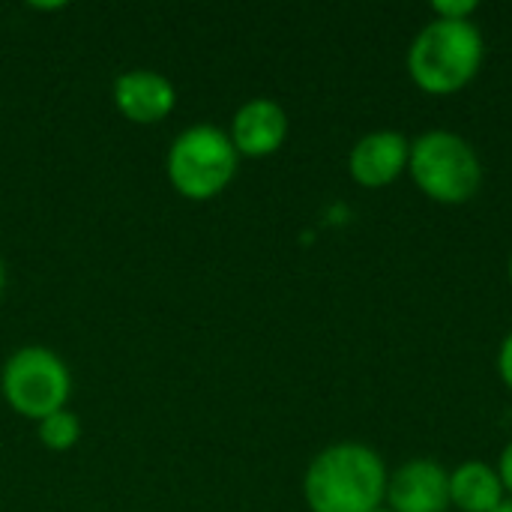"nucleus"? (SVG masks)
<instances>
[{
  "label": "nucleus",
  "mask_w": 512,
  "mask_h": 512,
  "mask_svg": "<svg viewBox=\"0 0 512 512\" xmlns=\"http://www.w3.org/2000/svg\"><path fill=\"white\" fill-rule=\"evenodd\" d=\"M411 138L399 129H372L348 150V174L363 189H387L408 174Z\"/></svg>",
  "instance_id": "423d86ee"
},
{
  "label": "nucleus",
  "mask_w": 512,
  "mask_h": 512,
  "mask_svg": "<svg viewBox=\"0 0 512 512\" xmlns=\"http://www.w3.org/2000/svg\"><path fill=\"white\" fill-rule=\"evenodd\" d=\"M486 63V36L480 24L429 18L411 39L405 54L408 78L426 96H456Z\"/></svg>",
  "instance_id": "f03ea898"
},
{
  "label": "nucleus",
  "mask_w": 512,
  "mask_h": 512,
  "mask_svg": "<svg viewBox=\"0 0 512 512\" xmlns=\"http://www.w3.org/2000/svg\"><path fill=\"white\" fill-rule=\"evenodd\" d=\"M0 396L18 417L39 423L69 405L72 372L57 351L45 345H24L0 366Z\"/></svg>",
  "instance_id": "39448f33"
},
{
  "label": "nucleus",
  "mask_w": 512,
  "mask_h": 512,
  "mask_svg": "<svg viewBox=\"0 0 512 512\" xmlns=\"http://www.w3.org/2000/svg\"><path fill=\"white\" fill-rule=\"evenodd\" d=\"M495 468H498V477H501V483L507 489V498H512V441H507V447L501 450Z\"/></svg>",
  "instance_id": "4468645a"
},
{
  "label": "nucleus",
  "mask_w": 512,
  "mask_h": 512,
  "mask_svg": "<svg viewBox=\"0 0 512 512\" xmlns=\"http://www.w3.org/2000/svg\"><path fill=\"white\" fill-rule=\"evenodd\" d=\"M498 375H501L504 387L512 393V330L504 336V342L498 348Z\"/></svg>",
  "instance_id": "ddd939ff"
},
{
  "label": "nucleus",
  "mask_w": 512,
  "mask_h": 512,
  "mask_svg": "<svg viewBox=\"0 0 512 512\" xmlns=\"http://www.w3.org/2000/svg\"><path fill=\"white\" fill-rule=\"evenodd\" d=\"M288 132H291L288 111L270 96L246 99L234 111L231 126H228V138L237 156H246V159H267L279 153L288 141Z\"/></svg>",
  "instance_id": "6e6552de"
},
{
  "label": "nucleus",
  "mask_w": 512,
  "mask_h": 512,
  "mask_svg": "<svg viewBox=\"0 0 512 512\" xmlns=\"http://www.w3.org/2000/svg\"><path fill=\"white\" fill-rule=\"evenodd\" d=\"M480 3L477 0H438L432 3V15L435 18H450V21H471L477 15Z\"/></svg>",
  "instance_id": "f8f14e48"
},
{
  "label": "nucleus",
  "mask_w": 512,
  "mask_h": 512,
  "mask_svg": "<svg viewBox=\"0 0 512 512\" xmlns=\"http://www.w3.org/2000/svg\"><path fill=\"white\" fill-rule=\"evenodd\" d=\"M408 177L435 204L459 207L483 189V159L477 147L453 129H426L411 138Z\"/></svg>",
  "instance_id": "7ed1b4c3"
},
{
  "label": "nucleus",
  "mask_w": 512,
  "mask_h": 512,
  "mask_svg": "<svg viewBox=\"0 0 512 512\" xmlns=\"http://www.w3.org/2000/svg\"><path fill=\"white\" fill-rule=\"evenodd\" d=\"M372 512H393L390 507H378V510H372Z\"/></svg>",
  "instance_id": "a211bd4d"
},
{
  "label": "nucleus",
  "mask_w": 512,
  "mask_h": 512,
  "mask_svg": "<svg viewBox=\"0 0 512 512\" xmlns=\"http://www.w3.org/2000/svg\"><path fill=\"white\" fill-rule=\"evenodd\" d=\"M507 279H510V288H512V252H510V261H507Z\"/></svg>",
  "instance_id": "f3484780"
},
{
  "label": "nucleus",
  "mask_w": 512,
  "mask_h": 512,
  "mask_svg": "<svg viewBox=\"0 0 512 512\" xmlns=\"http://www.w3.org/2000/svg\"><path fill=\"white\" fill-rule=\"evenodd\" d=\"M390 468L384 456L360 441H339L312 456L303 474L309 512H372L384 507Z\"/></svg>",
  "instance_id": "f257e3e1"
},
{
  "label": "nucleus",
  "mask_w": 512,
  "mask_h": 512,
  "mask_svg": "<svg viewBox=\"0 0 512 512\" xmlns=\"http://www.w3.org/2000/svg\"><path fill=\"white\" fill-rule=\"evenodd\" d=\"M384 507L393 512H450V471L429 456H417L390 471Z\"/></svg>",
  "instance_id": "0eeeda50"
},
{
  "label": "nucleus",
  "mask_w": 512,
  "mask_h": 512,
  "mask_svg": "<svg viewBox=\"0 0 512 512\" xmlns=\"http://www.w3.org/2000/svg\"><path fill=\"white\" fill-rule=\"evenodd\" d=\"M495 512H512V498H507V501H504V504H501Z\"/></svg>",
  "instance_id": "dca6fc26"
},
{
  "label": "nucleus",
  "mask_w": 512,
  "mask_h": 512,
  "mask_svg": "<svg viewBox=\"0 0 512 512\" xmlns=\"http://www.w3.org/2000/svg\"><path fill=\"white\" fill-rule=\"evenodd\" d=\"M507 501L498 468L483 459H468L450 471V510L495 512Z\"/></svg>",
  "instance_id": "9d476101"
},
{
  "label": "nucleus",
  "mask_w": 512,
  "mask_h": 512,
  "mask_svg": "<svg viewBox=\"0 0 512 512\" xmlns=\"http://www.w3.org/2000/svg\"><path fill=\"white\" fill-rule=\"evenodd\" d=\"M114 108L135 126H156L177 108V87L156 69H126L111 84Z\"/></svg>",
  "instance_id": "1a4fd4ad"
},
{
  "label": "nucleus",
  "mask_w": 512,
  "mask_h": 512,
  "mask_svg": "<svg viewBox=\"0 0 512 512\" xmlns=\"http://www.w3.org/2000/svg\"><path fill=\"white\" fill-rule=\"evenodd\" d=\"M3 288H6V264L0 258V294H3Z\"/></svg>",
  "instance_id": "2eb2a0df"
},
{
  "label": "nucleus",
  "mask_w": 512,
  "mask_h": 512,
  "mask_svg": "<svg viewBox=\"0 0 512 512\" xmlns=\"http://www.w3.org/2000/svg\"><path fill=\"white\" fill-rule=\"evenodd\" d=\"M36 438H39V444L45 450L66 453V450H72L81 441V420L69 408H63V411L48 414L45 420L36 423Z\"/></svg>",
  "instance_id": "9b49d317"
},
{
  "label": "nucleus",
  "mask_w": 512,
  "mask_h": 512,
  "mask_svg": "<svg viewBox=\"0 0 512 512\" xmlns=\"http://www.w3.org/2000/svg\"><path fill=\"white\" fill-rule=\"evenodd\" d=\"M240 156L228 129L216 123H192L180 129L165 153V174L186 201H213L237 177Z\"/></svg>",
  "instance_id": "20e7f679"
}]
</instances>
